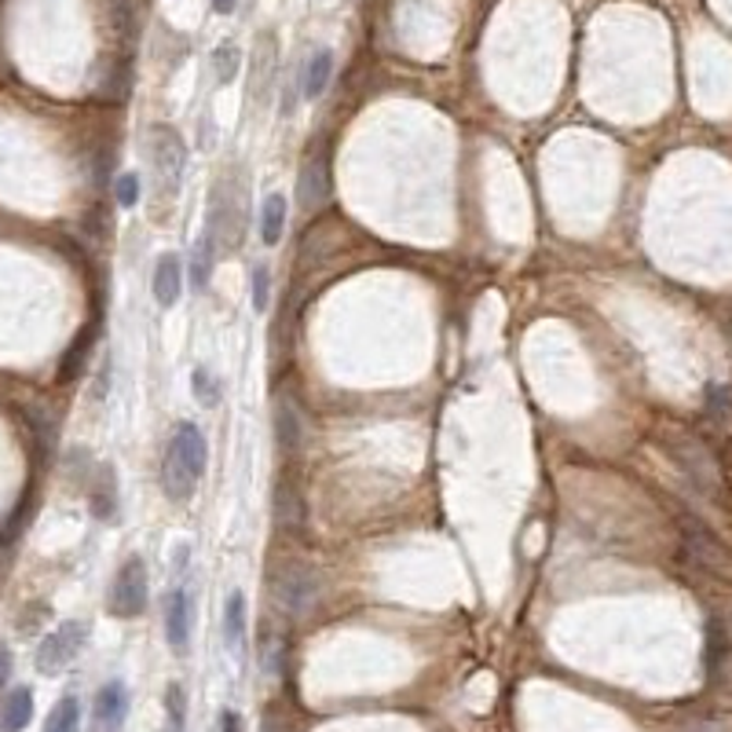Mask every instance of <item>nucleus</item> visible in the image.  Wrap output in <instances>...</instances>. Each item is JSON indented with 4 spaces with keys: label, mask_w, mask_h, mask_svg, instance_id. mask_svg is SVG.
<instances>
[{
    "label": "nucleus",
    "mask_w": 732,
    "mask_h": 732,
    "mask_svg": "<svg viewBox=\"0 0 732 732\" xmlns=\"http://www.w3.org/2000/svg\"><path fill=\"white\" fill-rule=\"evenodd\" d=\"M209 461V444L206 433L195 425V421H179L165 444V458H162V491L169 503L184 506L195 498L198 480L206 473Z\"/></svg>",
    "instance_id": "f257e3e1"
},
{
    "label": "nucleus",
    "mask_w": 732,
    "mask_h": 732,
    "mask_svg": "<svg viewBox=\"0 0 732 732\" xmlns=\"http://www.w3.org/2000/svg\"><path fill=\"white\" fill-rule=\"evenodd\" d=\"M147 162H150V184H154L158 202H176L179 187L187 173V144L173 125H150L147 133Z\"/></svg>",
    "instance_id": "f03ea898"
},
{
    "label": "nucleus",
    "mask_w": 732,
    "mask_h": 732,
    "mask_svg": "<svg viewBox=\"0 0 732 732\" xmlns=\"http://www.w3.org/2000/svg\"><path fill=\"white\" fill-rule=\"evenodd\" d=\"M268 583H272L275 605L289 619L312 616L315 605L323 600V575L312 564H305V560H283V568H275Z\"/></svg>",
    "instance_id": "7ed1b4c3"
},
{
    "label": "nucleus",
    "mask_w": 732,
    "mask_h": 732,
    "mask_svg": "<svg viewBox=\"0 0 732 732\" xmlns=\"http://www.w3.org/2000/svg\"><path fill=\"white\" fill-rule=\"evenodd\" d=\"M150 600V575H147V560L144 557H125V564L117 568L114 583H110V616L117 619H136L147 611Z\"/></svg>",
    "instance_id": "20e7f679"
},
{
    "label": "nucleus",
    "mask_w": 732,
    "mask_h": 732,
    "mask_svg": "<svg viewBox=\"0 0 732 732\" xmlns=\"http://www.w3.org/2000/svg\"><path fill=\"white\" fill-rule=\"evenodd\" d=\"M667 447H670V455H674L678 466L688 473L692 484H696L699 495L721 498V469H718L715 455H710V450H707L704 444H699L696 436L670 433V436H667Z\"/></svg>",
    "instance_id": "39448f33"
},
{
    "label": "nucleus",
    "mask_w": 732,
    "mask_h": 732,
    "mask_svg": "<svg viewBox=\"0 0 732 732\" xmlns=\"http://www.w3.org/2000/svg\"><path fill=\"white\" fill-rule=\"evenodd\" d=\"M88 645V623H77V619H66L59 623L52 634H45V641L37 645L34 663L45 678H55L82 656V648Z\"/></svg>",
    "instance_id": "423d86ee"
},
{
    "label": "nucleus",
    "mask_w": 732,
    "mask_h": 732,
    "mask_svg": "<svg viewBox=\"0 0 732 732\" xmlns=\"http://www.w3.org/2000/svg\"><path fill=\"white\" fill-rule=\"evenodd\" d=\"M681 535H685V549L699 560V564L718 571V575H729L732 554L707 524H699V520H692V517H681Z\"/></svg>",
    "instance_id": "0eeeda50"
},
{
    "label": "nucleus",
    "mask_w": 732,
    "mask_h": 732,
    "mask_svg": "<svg viewBox=\"0 0 732 732\" xmlns=\"http://www.w3.org/2000/svg\"><path fill=\"white\" fill-rule=\"evenodd\" d=\"M330 195H334V187H330V165L323 158H305V165H300L297 173V209L305 216H312L330 206Z\"/></svg>",
    "instance_id": "6e6552de"
},
{
    "label": "nucleus",
    "mask_w": 732,
    "mask_h": 732,
    "mask_svg": "<svg viewBox=\"0 0 732 732\" xmlns=\"http://www.w3.org/2000/svg\"><path fill=\"white\" fill-rule=\"evenodd\" d=\"M190 630H195V597H190V590L176 586L165 597V641L176 656H187Z\"/></svg>",
    "instance_id": "1a4fd4ad"
},
{
    "label": "nucleus",
    "mask_w": 732,
    "mask_h": 732,
    "mask_svg": "<svg viewBox=\"0 0 732 732\" xmlns=\"http://www.w3.org/2000/svg\"><path fill=\"white\" fill-rule=\"evenodd\" d=\"M128 718V688L125 681H107L103 688L96 692L92 704V725L96 732H117Z\"/></svg>",
    "instance_id": "9d476101"
},
{
    "label": "nucleus",
    "mask_w": 732,
    "mask_h": 732,
    "mask_svg": "<svg viewBox=\"0 0 732 732\" xmlns=\"http://www.w3.org/2000/svg\"><path fill=\"white\" fill-rule=\"evenodd\" d=\"M272 506H275V524L289 531V535H305L308 528V506L305 498H300V491L294 484H278L275 495H272Z\"/></svg>",
    "instance_id": "9b49d317"
},
{
    "label": "nucleus",
    "mask_w": 732,
    "mask_h": 732,
    "mask_svg": "<svg viewBox=\"0 0 732 732\" xmlns=\"http://www.w3.org/2000/svg\"><path fill=\"white\" fill-rule=\"evenodd\" d=\"M150 289H154V300L162 308H173L179 300V289H184V264H179L176 253L158 257L154 278H150Z\"/></svg>",
    "instance_id": "f8f14e48"
},
{
    "label": "nucleus",
    "mask_w": 732,
    "mask_h": 732,
    "mask_svg": "<svg viewBox=\"0 0 732 732\" xmlns=\"http://www.w3.org/2000/svg\"><path fill=\"white\" fill-rule=\"evenodd\" d=\"M275 444L286 455H297L305 447V418L300 410L289 404V399H278L275 404Z\"/></svg>",
    "instance_id": "ddd939ff"
},
{
    "label": "nucleus",
    "mask_w": 732,
    "mask_h": 732,
    "mask_svg": "<svg viewBox=\"0 0 732 732\" xmlns=\"http://www.w3.org/2000/svg\"><path fill=\"white\" fill-rule=\"evenodd\" d=\"M216 227L206 220V231L202 238H198L195 253H190V286L195 289H209V283H213V268H216Z\"/></svg>",
    "instance_id": "4468645a"
},
{
    "label": "nucleus",
    "mask_w": 732,
    "mask_h": 732,
    "mask_svg": "<svg viewBox=\"0 0 732 732\" xmlns=\"http://www.w3.org/2000/svg\"><path fill=\"white\" fill-rule=\"evenodd\" d=\"M286 195L283 190H268L264 195V206H260V243L264 246H278L286 235Z\"/></svg>",
    "instance_id": "2eb2a0df"
},
{
    "label": "nucleus",
    "mask_w": 732,
    "mask_h": 732,
    "mask_svg": "<svg viewBox=\"0 0 732 732\" xmlns=\"http://www.w3.org/2000/svg\"><path fill=\"white\" fill-rule=\"evenodd\" d=\"M330 77H334V52H330V48H319V52L305 63V70H300V96L319 99L330 88Z\"/></svg>",
    "instance_id": "dca6fc26"
},
{
    "label": "nucleus",
    "mask_w": 732,
    "mask_h": 732,
    "mask_svg": "<svg viewBox=\"0 0 732 732\" xmlns=\"http://www.w3.org/2000/svg\"><path fill=\"white\" fill-rule=\"evenodd\" d=\"M34 718V692L26 685L12 688L0 704V732H23Z\"/></svg>",
    "instance_id": "f3484780"
},
{
    "label": "nucleus",
    "mask_w": 732,
    "mask_h": 732,
    "mask_svg": "<svg viewBox=\"0 0 732 732\" xmlns=\"http://www.w3.org/2000/svg\"><path fill=\"white\" fill-rule=\"evenodd\" d=\"M92 513L99 520H117V476L114 466H99L92 480Z\"/></svg>",
    "instance_id": "a211bd4d"
},
{
    "label": "nucleus",
    "mask_w": 732,
    "mask_h": 732,
    "mask_svg": "<svg viewBox=\"0 0 732 732\" xmlns=\"http://www.w3.org/2000/svg\"><path fill=\"white\" fill-rule=\"evenodd\" d=\"M243 641H246V594L235 590L224 605V645L231 652H243Z\"/></svg>",
    "instance_id": "6ab92c4d"
},
{
    "label": "nucleus",
    "mask_w": 732,
    "mask_h": 732,
    "mask_svg": "<svg viewBox=\"0 0 732 732\" xmlns=\"http://www.w3.org/2000/svg\"><path fill=\"white\" fill-rule=\"evenodd\" d=\"M45 732H82V704H77V696H63L48 710Z\"/></svg>",
    "instance_id": "aec40b11"
},
{
    "label": "nucleus",
    "mask_w": 732,
    "mask_h": 732,
    "mask_svg": "<svg viewBox=\"0 0 732 732\" xmlns=\"http://www.w3.org/2000/svg\"><path fill=\"white\" fill-rule=\"evenodd\" d=\"M238 66H243V52H238V45H220L213 52V74L220 85H231L238 77Z\"/></svg>",
    "instance_id": "412c9836"
},
{
    "label": "nucleus",
    "mask_w": 732,
    "mask_h": 732,
    "mask_svg": "<svg viewBox=\"0 0 732 732\" xmlns=\"http://www.w3.org/2000/svg\"><path fill=\"white\" fill-rule=\"evenodd\" d=\"M190 388H195V396L202 399L206 407H213L220 399V381L213 377V370L209 367H198L195 374H190Z\"/></svg>",
    "instance_id": "4be33fe9"
},
{
    "label": "nucleus",
    "mask_w": 732,
    "mask_h": 732,
    "mask_svg": "<svg viewBox=\"0 0 732 732\" xmlns=\"http://www.w3.org/2000/svg\"><path fill=\"white\" fill-rule=\"evenodd\" d=\"M165 718L169 721H179V725H187V692L179 681L165 688Z\"/></svg>",
    "instance_id": "5701e85b"
},
{
    "label": "nucleus",
    "mask_w": 732,
    "mask_h": 732,
    "mask_svg": "<svg viewBox=\"0 0 732 732\" xmlns=\"http://www.w3.org/2000/svg\"><path fill=\"white\" fill-rule=\"evenodd\" d=\"M249 294H253L257 312H268V297H272V272L264 264L253 268V283H249Z\"/></svg>",
    "instance_id": "b1692460"
},
{
    "label": "nucleus",
    "mask_w": 732,
    "mask_h": 732,
    "mask_svg": "<svg viewBox=\"0 0 732 732\" xmlns=\"http://www.w3.org/2000/svg\"><path fill=\"white\" fill-rule=\"evenodd\" d=\"M114 195H117V206L133 209L139 202V173H122V176H117Z\"/></svg>",
    "instance_id": "393cba45"
},
{
    "label": "nucleus",
    "mask_w": 732,
    "mask_h": 732,
    "mask_svg": "<svg viewBox=\"0 0 732 732\" xmlns=\"http://www.w3.org/2000/svg\"><path fill=\"white\" fill-rule=\"evenodd\" d=\"M678 732H732V725L725 718H696V721H685Z\"/></svg>",
    "instance_id": "a878e982"
},
{
    "label": "nucleus",
    "mask_w": 732,
    "mask_h": 732,
    "mask_svg": "<svg viewBox=\"0 0 732 732\" xmlns=\"http://www.w3.org/2000/svg\"><path fill=\"white\" fill-rule=\"evenodd\" d=\"M12 667H15L12 648H8V645H0V688H4V685H8V678H12Z\"/></svg>",
    "instance_id": "bb28decb"
},
{
    "label": "nucleus",
    "mask_w": 732,
    "mask_h": 732,
    "mask_svg": "<svg viewBox=\"0 0 732 732\" xmlns=\"http://www.w3.org/2000/svg\"><path fill=\"white\" fill-rule=\"evenodd\" d=\"M220 732H243V718H238L235 710H224V715H220Z\"/></svg>",
    "instance_id": "cd10ccee"
},
{
    "label": "nucleus",
    "mask_w": 732,
    "mask_h": 732,
    "mask_svg": "<svg viewBox=\"0 0 732 732\" xmlns=\"http://www.w3.org/2000/svg\"><path fill=\"white\" fill-rule=\"evenodd\" d=\"M238 8V0H213V12H220V15H231Z\"/></svg>",
    "instance_id": "c85d7f7f"
},
{
    "label": "nucleus",
    "mask_w": 732,
    "mask_h": 732,
    "mask_svg": "<svg viewBox=\"0 0 732 732\" xmlns=\"http://www.w3.org/2000/svg\"><path fill=\"white\" fill-rule=\"evenodd\" d=\"M184 729H187V725H179V721H169V718H165V729H162V732H184Z\"/></svg>",
    "instance_id": "c756f323"
}]
</instances>
